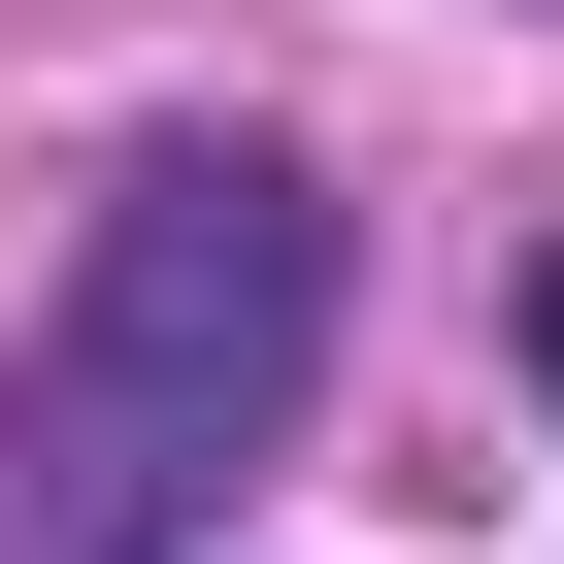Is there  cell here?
Returning <instances> with one entry per match:
<instances>
[{"label":"cell","mask_w":564,"mask_h":564,"mask_svg":"<svg viewBox=\"0 0 564 564\" xmlns=\"http://www.w3.org/2000/svg\"><path fill=\"white\" fill-rule=\"evenodd\" d=\"M300 366H333V199L265 133L100 166V265H67L34 399H0V564H166L265 432H300Z\"/></svg>","instance_id":"1"},{"label":"cell","mask_w":564,"mask_h":564,"mask_svg":"<svg viewBox=\"0 0 564 564\" xmlns=\"http://www.w3.org/2000/svg\"><path fill=\"white\" fill-rule=\"evenodd\" d=\"M531 399H564V265H531Z\"/></svg>","instance_id":"2"}]
</instances>
